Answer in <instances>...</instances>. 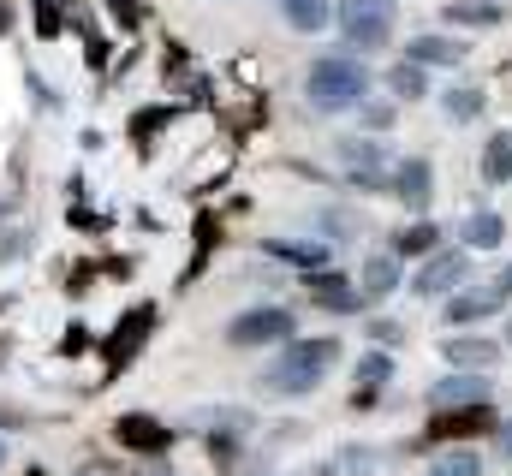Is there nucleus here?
Wrapping results in <instances>:
<instances>
[{"label":"nucleus","mask_w":512,"mask_h":476,"mask_svg":"<svg viewBox=\"0 0 512 476\" xmlns=\"http://www.w3.org/2000/svg\"><path fill=\"white\" fill-rule=\"evenodd\" d=\"M334 357H340V340H292V346H280V357L262 369V393L304 399V393L322 387V375L334 369Z\"/></svg>","instance_id":"nucleus-1"},{"label":"nucleus","mask_w":512,"mask_h":476,"mask_svg":"<svg viewBox=\"0 0 512 476\" xmlns=\"http://www.w3.org/2000/svg\"><path fill=\"white\" fill-rule=\"evenodd\" d=\"M304 96H310L316 114H352V108H364V96H370V66H364L358 54H322V60L304 72Z\"/></svg>","instance_id":"nucleus-2"},{"label":"nucleus","mask_w":512,"mask_h":476,"mask_svg":"<svg viewBox=\"0 0 512 476\" xmlns=\"http://www.w3.org/2000/svg\"><path fill=\"white\" fill-rule=\"evenodd\" d=\"M292 310L286 304H256L227 322V346H292Z\"/></svg>","instance_id":"nucleus-3"},{"label":"nucleus","mask_w":512,"mask_h":476,"mask_svg":"<svg viewBox=\"0 0 512 476\" xmlns=\"http://www.w3.org/2000/svg\"><path fill=\"white\" fill-rule=\"evenodd\" d=\"M393 12L399 0H340V36L352 48H382L393 36Z\"/></svg>","instance_id":"nucleus-4"},{"label":"nucleus","mask_w":512,"mask_h":476,"mask_svg":"<svg viewBox=\"0 0 512 476\" xmlns=\"http://www.w3.org/2000/svg\"><path fill=\"white\" fill-rule=\"evenodd\" d=\"M340 167L352 173V185H364V191H393V179H387V143H370V137H346L340 143Z\"/></svg>","instance_id":"nucleus-5"},{"label":"nucleus","mask_w":512,"mask_h":476,"mask_svg":"<svg viewBox=\"0 0 512 476\" xmlns=\"http://www.w3.org/2000/svg\"><path fill=\"white\" fill-rule=\"evenodd\" d=\"M465 274H471V256L465 250H435L423 268H417V298H447L453 286H465Z\"/></svg>","instance_id":"nucleus-6"},{"label":"nucleus","mask_w":512,"mask_h":476,"mask_svg":"<svg viewBox=\"0 0 512 476\" xmlns=\"http://www.w3.org/2000/svg\"><path fill=\"white\" fill-rule=\"evenodd\" d=\"M387 197H399L405 209H429V197H435V167H429L423 155L399 161V167H393V191H387Z\"/></svg>","instance_id":"nucleus-7"},{"label":"nucleus","mask_w":512,"mask_h":476,"mask_svg":"<svg viewBox=\"0 0 512 476\" xmlns=\"http://www.w3.org/2000/svg\"><path fill=\"white\" fill-rule=\"evenodd\" d=\"M310 298H316L322 310H334V316L364 310V292H358L352 280H340V274H316V280H310Z\"/></svg>","instance_id":"nucleus-8"},{"label":"nucleus","mask_w":512,"mask_h":476,"mask_svg":"<svg viewBox=\"0 0 512 476\" xmlns=\"http://www.w3.org/2000/svg\"><path fill=\"white\" fill-rule=\"evenodd\" d=\"M405 60L429 72V66H459V60H465V48H459L453 36H411V48H405Z\"/></svg>","instance_id":"nucleus-9"},{"label":"nucleus","mask_w":512,"mask_h":476,"mask_svg":"<svg viewBox=\"0 0 512 476\" xmlns=\"http://www.w3.org/2000/svg\"><path fill=\"white\" fill-rule=\"evenodd\" d=\"M358 292H364V298H387V292H399V256H393V250L364 256V280H358Z\"/></svg>","instance_id":"nucleus-10"},{"label":"nucleus","mask_w":512,"mask_h":476,"mask_svg":"<svg viewBox=\"0 0 512 476\" xmlns=\"http://www.w3.org/2000/svg\"><path fill=\"white\" fill-rule=\"evenodd\" d=\"M495 310H501V286L495 292H459V298H447V322L453 328H471V322H483Z\"/></svg>","instance_id":"nucleus-11"},{"label":"nucleus","mask_w":512,"mask_h":476,"mask_svg":"<svg viewBox=\"0 0 512 476\" xmlns=\"http://www.w3.org/2000/svg\"><path fill=\"white\" fill-rule=\"evenodd\" d=\"M483 399H489V381H471V375H453V381L429 387V405H483Z\"/></svg>","instance_id":"nucleus-12"},{"label":"nucleus","mask_w":512,"mask_h":476,"mask_svg":"<svg viewBox=\"0 0 512 476\" xmlns=\"http://www.w3.org/2000/svg\"><path fill=\"white\" fill-rule=\"evenodd\" d=\"M274 6H280V18H286L292 30H304V36H316V30L334 18V6H328V0H274Z\"/></svg>","instance_id":"nucleus-13"},{"label":"nucleus","mask_w":512,"mask_h":476,"mask_svg":"<svg viewBox=\"0 0 512 476\" xmlns=\"http://www.w3.org/2000/svg\"><path fill=\"white\" fill-rule=\"evenodd\" d=\"M501 238H507V221H501L495 209L465 215V244H471V250H501Z\"/></svg>","instance_id":"nucleus-14"},{"label":"nucleus","mask_w":512,"mask_h":476,"mask_svg":"<svg viewBox=\"0 0 512 476\" xmlns=\"http://www.w3.org/2000/svg\"><path fill=\"white\" fill-rule=\"evenodd\" d=\"M483 179H489V185H507L512 179V131H495V137L483 143Z\"/></svg>","instance_id":"nucleus-15"},{"label":"nucleus","mask_w":512,"mask_h":476,"mask_svg":"<svg viewBox=\"0 0 512 476\" xmlns=\"http://www.w3.org/2000/svg\"><path fill=\"white\" fill-rule=\"evenodd\" d=\"M447 357L459 369H495L501 363V346L495 340H447Z\"/></svg>","instance_id":"nucleus-16"},{"label":"nucleus","mask_w":512,"mask_h":476,"mask_svg":"<svg viewBox=\"0 0 512 476\" xmlns=\"http://www.w3.org/2000/svg\"><path fill=\"white\" fill-rule=\"evenodd\" d=\"M191 423H197V429H209V435H245V429H251V411H233V405H209V411H197Z\"/></svg>","instance_id":"nucleus-17"},{"label":"nucleus","mask_w":512,"mask_h":476,"mask_svg":"<svg viewBox=\"0 0 512 476\" xmlns=\"http://www.w3.org/2000/svg\"><path fill=\"white\" fill-rule=\"evenodd\" d=\"M429 476H483V453L477 447H453V453H441Z\"/></svg>","instance_id":"nucleus-18"},{"label":"nucleus","mask_w":512,"mask_h":476,"mask_svg":"<svg viewBox=\"0 0 512 476\" xmlns=\"http://www.w3.org/2000/svg\"><path fill=\"white\" fill-rule=\"evenodd\" d=\"M387 90H393V96H405V102H417V96H429V78H423V66H411V60H405V66H393V72H387Z\"/></svg>","instance_id":"nucleus-19"},{"label":"nucleus","mask_w":512,"mask_h":476,"mask_svg":"<svg viewBox=\"0 0 512 476\" xmlns=\"http://www.w3.org/2000/svg\"><path fill=\"white\" fill-rule=\"evenodd\" d=\"M435 227L429 221H417V227H405V233L393 238V256H435Z\"/></svg>","instance_id":"nucleus-20"},{"label":"nucleus","mask_w":512,"mask_h":476,"mask_svg":"<svg viewBox=\"0 0 512 476\" xmlns=\"http://www.w3.org/2000/svg\"><path fill=\"white\" fill-rule=\"evenodd\" d=\"M120 441H126V447H161V441H167V429H161V423H149V417H120Z\"/></svg>","instance_id":"nucleus-21"},{"label":"nucleus","mask_w":512,"mask_h":476,"mask_svg":"<svg viewBox=\"0 0 512 476\" xmlns=\"http://www.w3.org/2000/svg\"><path fill=\"white\" fill-rule=\"evenodd\" d=\"M387 375H393V357L387 352H364L358 357V381H364V393H382Z\"/></svg>","instance_id":"nucleus-22"},{"label":"nucleus","mask_w":512,"mask_h":476,"mask_svg":"<svg viewBox=\"0 0 512 476\" xmlns=\"http://www.w3.org/2000/svg\"><path fill=\"white\" fill-rule=\"evenodd\" d=\"M370 471H376V453H370V447H346V453L328 465V476H370Z\"/></svg>","instance_id":"nucleus-23"},{"label":"nucleus","mask_w":512,"mask_h":476,"mask_svg":"<svg viewBox=\"0 0 512 476\" xmlns=\"http://www.w3.org/2000/svg\"><path fill=\"white\" fill-rule=\"evenodd\" d=\"M447 114L453 119H477L483 114V90H447Z\"/></svg>","instance_id":"nucleus-24"},{"label":"nucleus","mask_w":512,"mask_h":476,"mask_svg":"<svg viewBox=\"0 0 512 476\" xmlns=\"http://www.w3.org/2000/svg\"><path fill=\"white\" fill-rule=\"evenodd\" d=\"M447 18H453V24H495L501 6H447Z\"/></svg>","instance_id":"nucleus-25"},{"label":"nucleus","mask_w":512,"mask_h":476,"mask_svg":"<svg viewBox=\"0 0 512 476\" xmlns=\"http://www.w3.org/2000/svg\"><path fill=\"white\" fill-rule=\"evenodd\" d=\"M268 250H274V256H286V262H322V244H280V238H274Z\"/></svg>","instance_id":"nucleus-26"},{"label":"nucleus","mask_w":512,"mask_h":476,"mask_svg":"<svg viewBox=\"0 0 512 476\" xmlns=\"http://www.w3.org/2000/svg\"><path fill=\"white\" fill-rule=\"evenodd\" d=\"M364 125H370V131H387V125H393V108H382V102L364 108Z\"/></svg>","instance_id":"nucleus-27"},{"label":"nucleus","mask_w":512,"mask_h":476,"mask_svg":"<svg viewBox=\"0 0 512 476\" xmlns=\"http://www.w3.org/2000/svg\"><path fill=\"white\" fill-rule=\"evenodd\" d=\"M501 453H507V459H512V423H507V429H501Z\"/></svg>","instance_id":"nucleus-28"},{"label":"nucleus","mask_w":512,"mask_h":476,"mask_svg":"<svg viewBox=\"0 0 512 476\" xmlns=\"http://www.w3.org/2000/svg\"><path fill=\"white\" fill-rule=\"evenodd\" d=\"M501 292H512V262H507V274H501Z\"/></svg>","instance_id":"nucleus-29"},{"label":"nucleus","mask_w":512,"mask_h":476,"mask_svg":"<svg viewBox=\"0 0 512 476\" xmlns=\"http://www.w3.org/2000/svg\"><path fill=\"white\" fill-rule=\"evenodd\" d=\"M0 465H6V447H0Z\"/></svg>","instance_id":"nucleus-30"},{"label":"nucleus","mask_w":512,"mask_h":476,"mask_svg":"<svg viewBox=\"0 0 512 476\" xmlns=\"http://www.w3.org/2000/svg\"><path fill=\"white\" fill-rule=\"evenodd\" d=\"M507 340H512V322H507Z\"/></svg>","instance_id":"nucleus-31"},{"label":"nucleus","mask_w":512,"mask_h":476,"mask_svg":"<svg viewBox=\"0 0 512 476\" xmlns=\"http://www.w3.org/2000/svg\"><path fill=\"white\" fill-rule=\"evenodd\" d=\"M30 476H42V471H30Z\"/></svg>","instance_id":"nucleus-32"}]
</instances>
